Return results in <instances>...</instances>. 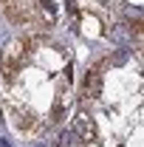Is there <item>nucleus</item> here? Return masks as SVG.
I'll return each instance as SVG.
<instances>
[{
  "instance_id": "2",
  "label": "nucleus",
  "mask_w": 144,
  "mask_h": 147,
  "mask_svg": "<svg viewBox=\"0 0 144 147\" xmlns=\"http://www.w3.org/2000/svg\"><path fill=\"white\" fill-rule=\"evenodd\" d=\"M73 133H76L85 144H88V142H96V136H99V133H96V122H93L90 116H85V113L76 116V122H73Z\"/></svg>"
},
{
  "instance_id": "6",
  "label": "nucleus",
  "mask_w": 144,
  "mask_h": 147,
  "mask_svg": "<svg viewBox=\"0 0 144 147\" xmlns=\"http://www.w3.org/2000/svg\"><path fill=\"white\" fill-rule=\"evenodd\" d=\"M59 119H62V99L54 102V122H59Z\"/></svg>"
},
{
  "instance_id": "1",
  "label": "nucleus",
  "mask_w": 144,
  "mask_h": 147,
  "mask_svg": "<svg viewBox=\"0 0 144 147\" xmlns=\"http://www.w3.org/2000/svg\"><path fill=\"white\" fill-rule=\"evenodd\" d=\"M102 68H105V62H96L88 71L85 82H82V96L85 99H96L99 96V91H102Z\"/></svg>"
},
{
  "instance_id": "4",
  "label": "nucleus",
  "mask_w": 144,
  "mask_h": 147,
  "mask_svg": "<svg viewBox=\"0 0 144 147\" xmlns=\"http://www.w3.org/2000/svg\"><path fill=\"white\" fill-rule=\"evenodd\" d=\"M14 125H17V130H31V127H37L34 116L26 113V110H14Z\"/></svg>"
},
{
  "instance_id": "3",
  "label": "nucleus",
  "mask_w": 144,
  "mask_h": 147,
  "mask_svg": "<svg viewBox=\"0 0 144 147\" xmlns=\"http://www.w3.org/2000/svg\"><path fill=\"white\" fill-rule=\"evenodd\" d=\"M0 74H3V79H6L9 85L14 82V74H17V59L9 54V51L0 57Z\"/></svg>"
},
{
  "instance_id": "5",
  "label": "nucleus",
  "mask_w": 144,
  "mask_h": 147,
  "mask_svg": "<svg viewBox=\"0 0 144 147\" xmlns=\"http://www.w3.org/2000/svg\"><path fill=\"white\" fill-rule=\"evenodd\" d=\"M59 147H85V142H82L73 130H65V133H62V144H59Z\"/></svg>"
}]
</instances>
